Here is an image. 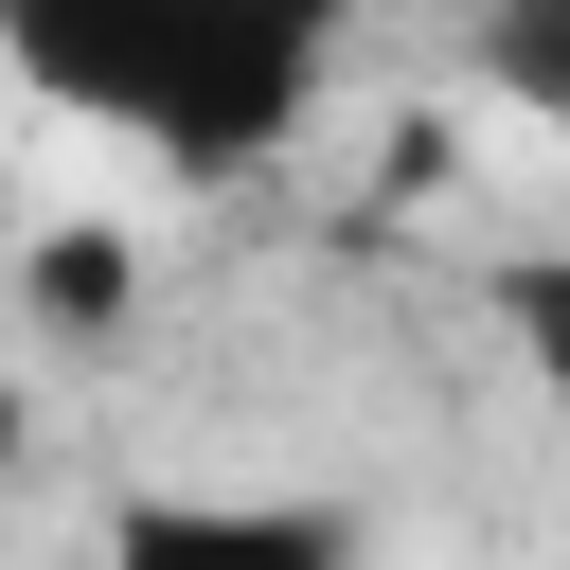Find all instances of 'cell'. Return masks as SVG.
<instances>
[{"label":"cell","mask_w":570,"mask_h":570,"mask_svg":"<svg viewBox=\"0 0 570 570\" xmlns=\"http://www.w3.org/2000/svg\"><path fill=\"white\" fill-rule=\"evenodd\" d=\"M18 445H36V428H18V374H0V481H18Z\"/></svg>","instance_id":"5"},{"label":"cell","mask_w":570,"mask_h":570,"mask_svg":"<svg viewBox=\"0 0 570 570\" xmlns=\"http://www.w3.org/2000/svg\"><path fill=\"white\" fill-rule=\"evenodd\" d=\"M107 570H374V534H356V499H214V481H160V499H125L107 517Z\"/></svg>","instance_id":"2"},{"label":"cell","mask_w":570,"mask_h":570,"mask_svg":"<svg viewBox=\"0 0 570 570\" xmlns=\"http://www.w3.org/2000/svg\"><path fill=\"white\" fill-rule=\"evenodd\" d=\"M36 321H53V338H107V321H125V232H53V249H36Z\"/></svg>","instance_id":"3"},{"label":"cell","mask_w":570,"mask_h":570,"mask_svg":"<svg viewBox=\"0 0 570 570\" xmlns=\"http://www.w3.org/2000/svg\"><path fill=\"white\" fill-rule=\"evenodd\" d=\"M481 53L517 107H570V0H481Z\"/></svg>","instance_id":"4"},{"label":"cell","mask_w":570,"mask_h":570,"mask_svg":"<svg viewBox=\"0 0 570 570\" xmlns=\"http://www.w3.org/2000/svg\"><path fill=\"white\" fill-rule=\"evenodd\" d=\"M356 36H374V0H0V71L71 125L142 142L196 196L285 160Z\"/></svg>","instance_id":"1"}]
</instances>
